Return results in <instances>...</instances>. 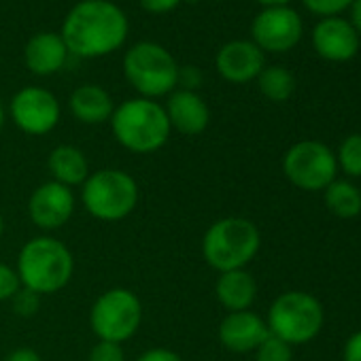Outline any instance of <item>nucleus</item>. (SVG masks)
<instances>
[{"label": "nucleus", "mask_w": 361, "mask_h": 361, "mask_svg": "<svg viewBox=\"0 0 361 361\" xmlns=\"http://www.w3.org/2000/svg\"><path fill=\"white\" fill-rule=\"evenodd\" d=\"M130 32L128 16L111 0H81L62 22L60 37L77 58H102L117 51Z\"/></svg>", "instance_id": "obj_1"}, {"label": "nucleus", "mask_w": 361, "mask_h": 361, "mask_svg": "<svg viewBox=\"0 0 361 361\" xmlns=\"http://www.w3.org/2000/svg\"><path fill=\"white\" fill-rule=\"evenodd\" d=\"M16 270L22 287L43 298L62 291L73 281L75 255L54 236H37L20 249Z\"/></svg>", "instance_id": "obj_2"}, {"label": "nucleus", "mask_w": 361, "mask_h": 361, "mask_svg": "<svg viewBox=\"0 0 361 361\" xmlns=\"http://www.w3.org/2000/svg\"><path fill=\"white\" fill-rule=\"evenodd\" d=\"M109 123L115 140L126 151L136 155L159 151L172 134L164 106L140 96L123 100L119 106H115Z\"/></svg>", "instance_id": "obj_3"}, {"label": "nucleus", "mask_w": 361, "mask_h": 361, "mask_svg": "<svg viewBox=\"0 0 361 361\" xmlns=\"http://www.w3.org/2000/svg\"><path fill=\"white\" fill-rule=\"evenodd\" d=\"M204 262L221 272L247 268L262 249V234L247 217H224L209 226L202 236Z\"/></svg>", "instance_id": "obj_4"}, {"label": "nucleus", "mask_w": 361, "mask_h": 361, "mask_svg": "<svg viewBox=\"0 0 361 361\" xmlns=\"http://www.w3.org/2000/svg\"><path fill=\"white\" fill-rule=\"evenodd\" d=\"M140 200L136 178L119 168L90 172L81 185V204L98 221L117 224L130 217Z\"/></svg>", "instance_id": "obj_5"}, {"label": "nucleus", "mask_w": 361, "mask_h": 361, "mask_svg": "<svg viewBox=\"0 0 361 361\" xmlns=\"http://www.w3.org/2000/svg\"><path fill=\"white\" fill-rule=\"evenodd\" d=\"M325 323L323 304L308 291H285L268 308V331L283 342L298 346L312 342Z\"/></svg>", "instance_id": "obj_6"}, {"label": "nucleus", "mask_w": 361, "mask_h": 361, "mask_svg": "<svg viewBox=\"0 0 361 361\" xmlns=\"http://www.w3.org/2000/svg\"><path fill=\"white\" fill-rule=\"evenodd\" d=\"M123 75L140 98H159L176 90L178 64L159 43L140 41L123 56Z\"/></svg>", "instance_id": "obj_7"}, {"label": "nucleus", "mask_w": 361, "mask_h": 361, "mask_svg": "<svg viewBox=\"0 0 361 361\" xmlns=\"http://www.w3.org/2000/svg\"><path fill=\"white\" fill-rule=\"evenodd\" d=\"M142 302L126 287L106 289L90 308V325L98 340L123 344L140 329Z\"/></svg>", "instance_id": "obj_8"}, {"label": "nucleus", "mask_w": 361, "mask_h": 361, "mask_svg": "<svg viewBox=\"0 0 361 361\" xmlns=\"http://www.w3.org/2000/svg\"><path fill=\"white\" fill-rule=\"evenodd\" d=\"M283 172L302 192H323L338 174L336 153L325 142L300 140L285 151Z\"/></svg>", "instance_id": "obj_9"}, {"label": "nucleus", "mask_w": 361, "mask_h": 361, "mask_svg": "<svg viewBox=\"0 0 361 361\" xmlns=\"http://www.w3.org/2000/svg\"><path fill=\"white\" fill-rule=\"evenodd\" d=\"M9 115L24 134L45 136L60 123L62 106L49 90L26 85L13 94L9 102Z\"/></svg>", "instance_id": "obj_10"}, {"label": "nucleus", "mask_w": 361, "mask_h": 361, "mask_svg": "<svg viewBox=\"0 0 361 361\" xmlns=\"http://www.w3.org/2000/svg\"><path fill=\"white\" fill-rule=\"evenodd\" d=\"M304 32L302 18L289 5L285 7H264L251 24V41L266 54L291 51Z\"/></svg>", "instance_id": "obj_11"}, {"label": "nucleus", "mask_w": 361, "mask_h": 361, "mask_svg": "<svg viewBox=\"0 0 361 361\" xmlns=\"http://www.w3.org/2000/svg\"><path fill=\"white\" fill-rule=\"evenodd\" d=\"M77 209L75 192L56 180H45L28 198V217L43 232H56L64 228Z\"/></svg>", "instance_id": "obj_12"}, {"label": "nucleus", "mask_w": 361, "mask_h": 361, "mask_svg": "<svg viewBox=\"0 0 361 361\" xmlns=\"http://www.w3.org/2000/svg\"><path fill=\"white\" fill-rule=\"evenodd\" d=\"M266 66L264 51L249 39H234L226 43L215 56L217 73L230 83H249L259 77Z\"/></svg>", "instance_id": "obj_13"}, {"label": "nucleus", "mask_w": 361, "mask_h": 361, "mask_svg": "<svg viewBox=\"0 0 361 361\" xmlns=\"http://www.w3.org/2000/svg\"><path fill=\"white\" fill-rule=\"evenodd\" d=\"M312 47L327 62H348L359 51V35L340 16L323 18L312 28Z\"/></svg>", "instance_id": "obj_14"}, {"label": "nucleus", "mask_w": 361, "mask_h": 361, "mask_svg": "<svg viewBox=\"0 0 361 361\" xmlns=\"http://www.w3.org/2000/svg\"><path fill=\"white\" fill-rule=\"evenodd\" d=\"M268 334L266 319L253 310L228 312L217 329L221 346L230 353H253Z\"/></svg>", "instance_id": "obj_15"}, {"label": "nucleus", "mask_w": 361, "mask_h": 361, "mask_svg": "<svg viewBox=\"0 0 361 361\" xmlns=\"http://www.w3.org/2000/svg\"><path fill=\"white\" fill-rule=\"evenodd\" d=\"M164 111L168 115L170 128L185 136L202 134L211 123V109L198 92L174 90L168 94Z\"/></svg>", "instance_id": "obj_16"}, {"label": "nucleus", "mask_w": 361, "mask_h": 361, "mask_svg": "<svg viewBox=\"0 0 361 361\" xmlns=\"http://www.w3.org/2000/svg\"><path fill=\"white\" fill-rule=\"evenodd\" d=\"M24 60L30 73L47 77L64 68L68 60V49L58 32H39L28 39L24 47Z\"/></svg>", "instance_id": "obj_17"}, {"label": "nucleus", "mask_w": 361, "mask_h": 361, "mask_svg": "<svg viewBox=\"0 0 361 361\" xmlns=\"http://www.w3.org/2000/svg\"><path fill=\"white\" fill-rule=\"evenodd\" d=\"M215 298L228 312L251 310L257 300V281L247 268L221 272L215 283Z\"/></svg>", "instance_id": "obj_18"}, {"label": "nucleus", "mask_w": 361, "mask_h": 361, "mask_svg": "<svg viewBox=\"0 0 361 361\" xmlns=\"http://www.w3.org/2000/svg\"><path fill=\"white\" fill-rule=\"evenodd\" d=\"M68 106L75 119L87 126H100L104 121H111V115L115 111V102L111 94L104 87L94 85V83L79 85L71 94Z\"/></svg>", "instance_id": "obj_19"}, {"label": "nucleus", "mask_w": 361, "mask_h": 361, "mask_svg": "<svg viewBox=\"0 0 361 361\" xmlns=\"http://www.w3.org/2000/svg\"><path fill=\"white\" fill-rule=\"evenodd\" d=\"M47 170L51 180L66 188H81L90 176L87 155L75 145H58L47 155Z\"/></svg>", "instance_id": "obj_20"}, {"label": "nucleus", "mask_w": 361, "mask_h": 361, "mask_svg": "<svg viewBox=\"0 0 361 361\" xmlns=\"http://www.w3.org/2000/svg\"><path fill=\"white\" fill-rule=\"evenodd\" d=\"M325 207L340 219H355L361 215V190L346 178H336L323 190Z\"/></svg>", "instance_id": "obj_21"}, {"label": "nucleus", "mask_w": 361, "mask_h": 361, "mask_svg": "<svg viewBox=\"0 0 361 361\" xmlns=\"http://www.w3.org/2000/svg\"><path fill=\"white\" fill-rule=\"evenodd\" d=\"M259 92L272 102H285L295 92V77L285 66H264L257 77Z\"/></svg>", "instance_id": "obj_22"}, {"label": "nucleus", "mask_w": 361, "mask_h": 361, "mask_svg": "<svg viewBox=\"0 0 361 361\" xmlns=\"http://www.w3.org/2000/svg\"><path fill=\"white\" fill-rule=\"evenodd\" d=\"M338 170L350 178L361 176V134H348L336 151Z\"/></svg>", "instance_id": "obj_23"}, {"label": "nucleus", "mask_w": 361, "mask_h": 361, "mask_svg": "<svg viewBox=\"0 0 361 361\" xmlns=\"http://www.w3.org/2000/svg\"><path fill=\"white\" fill-rule=\"evenodd\" d=\"M253 353L255 361H293V346L272 334H268Z\"/></svg>", "instance_id": "obj_24"}, {"label": "nucleus", "mask_w": 361, "mask_h": 361, "mask_svg": "<svg viewBox=\"0 0 361 361\" xmlns=\"http://www.w3.org/2000/svg\"><path fill=\"white\" fill-rule=\"evenodd\" d=\"M302 3L310 13L323 20V18H338L342 11L350 7L353 0H302Z\"/></svg>", "instance_id": "obj_25"}, {"label": "nucleus", "mask_w": 361, "mask_h": 361, "mask_svg": "<svg viewBox=\"0 0 361 361\" xmlns=\"http://www.w3.org/2000/svg\"><path fill=\"white\" fill-rule=\"evenodd\" d=\"M9 302L13 306V312L20 317H32L41 308V295H37L35 291H30L26 287H20V291Z\"/></svg>", "instance_id": "obj_26"}, {"label": "nucleus", "mask_w": 361, "mask_h": 361, "mask_svg": "<svg viewBox=\"0 0 361 361\" xmlns=\"http://www.w3.org/2000/svg\"><path fill=\"white\" fill-rule=\"evenodd\" d=\"M87 361H126V350H123V346L117 344V342L98 340V342L92 346Z\"/></svg>", "instance_id": "obj_27"}, {"label": "nucleus", "mask_w": 361, "mask_h": 361, "mask_svg": "<svg viewBox=\"0 0 361 361\" xmlns=\"http://www.w3.org/2000/svg\"><path fill=\"white\" fill-rule=\"evenodd\" d=\"M22 283L18 276V270L11 268L9 264L0 262V302H9L18 291H20Z\"/></svg>", "instance_id": "obj_28"}, {"label": "nucleus", "mask_w": 361, "mask_h": 361, "mask_svg": "<svg viewBox=\"0 0 361 361\" xmlns=\"http://www.w3.org/2000/svg\"><path fill=\"white\" fill-rule=\"evenodd\" d=\"M178 90L196 92L202 85V71L198 66H178V77H176Z\"/></svg>", "instance_id": "obj_29"}, {"label": "nucleus", "mask_w": 361, "mask_h": 361, "mask_svg": "<svg viewBox=\"0 0 361 361\" xmlns=\"http://www.w3.org/2000/svg\"><path fill=\"white\" fill-rule=\"evenodd\" d=\"M136 361H183V357L174 353L172 348L153 346V348H147L145 353H140Z\"/></svg>", "instance_id": "obj_30"}, {"label": "nucleus", "mask_w": 361, "mask_h": 361, "mask_svg": "<svg viewBox=\"0 0 361 361\" xmlns=\"http://www.w3.org/2000/svg\"><path fill=\"white\" fill-rule=\"evenodd\" d=\"M183 0H138V5L147 11V13H155V16H164L174 11Z\"/></svg>", "instance_id": "obj_31"}, {"label": "nucleus", "mask_w": 361, "mask_h": 361, "mask_svg": "<svg viewBox=\"0 0 361 361\" xmlns=\"http://www.w3.org/2000/svg\"><path fill=\"white\" fill-rule=\"evenodd\" d=\"M342 361H361V329L346 338L342 348Z\"/></svg>", "instance_id": "obj_32"}, {"label": "nucleus", "mask_w": 361, "mask_h": 361, "mask_svg": "<svg viewBox=\"0 0 361 361\" xmlns=\"http://www.w3.org/2000/svg\"><path fill=\"white\" fill-rule=\"evenodd\" d=\"M5 361H43V359H41V355H39L35 348H30V346H20V348L11 350V353L7 355Z\"/></svg>", "instance_id": "obj_33"}, {"label": "nucleus", "mask_w": 361, "mask_h": 361, "mask_svg": "<svg viewBox=\"0 0 361 361\" xmlns=\"http://www.w3.org/2000/svg\"><path fill=\"white\" fill-rule=\"evenodd\" d=\"M348 11H350V20H348V24H350V26H353V30L361 37V0H353L350 7H348Z\"/></svg>", "instance_id": "obj_34"}, {"label": "nucleus", "mask_w": 361, "mask_h": 361, "mask_svg": "<svg viewBox=\"0 0 361 361\" xmlns=\"http://www.w3.org/2000/svg\"><path fill=\"white\" fill-rule=\"evenodd\" d=\"M259 5H264V7H285V5H289L291 0H257Z\"/></svg>", "instance_id": "obj_35"}, {"label": "nucleus", "mask_w": 361, "mask_h": 361, "mask_svg": "<svg viewBox=\"0 0 361 361\" xmlns=\"http://www.w3.org/2000/svg\"><path fill=\"white\" fill-rule=\"evenodd\" d=\"M5 126V106H3V100H0V130Z\"/></svg>", "instance_id": "obj_36"}, {"label": "nucleus", "mask_w": 361, "mask_h": 361, "mask_svg": "<svg viewBox=\"0 0 361 361\" xmlns=\"http://www.w3.org/2000/svg\"><path fill=\"white\" fill-rule=\"evenodd\" d=\"M3 234H5V217L0 213V238H3Z\"/></svg>", "instance_id": "obj_37"}, {"label": "nucleus", "mask_w": 361, "mask_h": 361, "mask_svg": "<svg viewBox=\"0 0 361 361\" xmlns=\"http://www.w3.org/2000/svg\"><path fill=\"white\" fill-rule=\"evenodd\" d=\"M213 3H221V0H213Z\"/></svg>", "instance_id": "obj_38"}]
</instances>
